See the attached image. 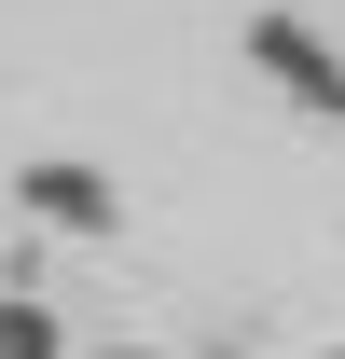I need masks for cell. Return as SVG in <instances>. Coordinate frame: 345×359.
Here are the masks:
<instances>
[{
    "label": "cell",
    "instance_id": "obj_1",
    "mask_svg": "<svg viewBox=\"0 0 345 359\" xmlns=\"http://www.w3.org/2000/svg\"><path fill=\"white\" fill-rule=\"evenodd\" d=\"M28 208H42V222H69V235H97V222H111V194H97L83 166H28Z\"/></svg>",
    "mask_w": 345,
    "mask_h": 359
}]
</instances>
